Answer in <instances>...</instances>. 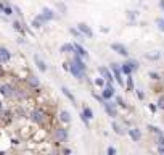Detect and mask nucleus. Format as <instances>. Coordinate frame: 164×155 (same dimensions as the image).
<instances>
[{
    "label": "nucleus",
    "mask_w": 164,
    "mask_h": 155,
    "mask_svg": "<svg viewBox=\"0 0 164 155\" xmlns=\"http://www.w3.org/2000/svg\"><path fill=\"white\" fill-rule=\"evenodd\" d=\"M103 107H105L106 113L109 115L111 118H116V115H118V112H116V105L113 102H109V100H105V103H103Z\"/></svg>",
    "instance_id": "7"
},
{
    "label": "nucleus",
    "mask_w": 164,
    "mask_h": 155,
    "mask_svg": "<svg viewBox=\"0 0 164 155\" xmlns=\"http://www.w3.org/2000/svg\"><path fill=\"white\" fill-rule=\"evenodd\" d=\"M156 144H158V147H164V136L163 134H159L156 137Z\"/></svg>",
    "instance_id": "24"
},
{
    "label": "nucleus",
    "mask_w": 164,
    "mask_h": 155,
    "mask_svg": "<svg viewBox=\"0 0 164 155\" xmlns=\"http://www.w3.org/2000/svg\"><path fill=\"white\" fill-rule=\"evenodd\" d=\"M158 108H163L164 110V95L159 97V100H158Z\"/></svg>",
    "instance_id": "30"
},
{
    "label": "nucleus",
    "mask_w": 164,
    "mask_h": 155,
    "mask_svg": "<svg viewBox=\"0 0 164 155\" xmlns=\"http://www.w3.org/2000/svg\"><path fill=\"white\" fill-rule=\"evenodd\" d=\"M116 103H118L119 107H126V103H124V100H122V97H116Z\"/></svg>",
    "instance_id": "29"
},
{
    "label": "nucleus",
    "mask_w": 164,
    "mask_h": 155,
    "mask_svg": "<svg viewBox=\"0 0 164 155\" xmlns=\"http://www.w3.org/2000/svg\"><path fill=\"white\" fill-rule=\"evenodd\" d=\"M60 120L63 121V123H69V121H71V115H69V112L63 110L61 113H60Z\"/></svg>",
    "instance_id": "16"
},
{
    "label": "nucleus",
    "mask_w": 164,
    "mask_h": 155,
    "mask_svg": "<svg viewBox=\"0 0 164 155\" xmlns=\"http://www.w3.org/2000/svg\"><path fill=\"white\" fill-rule=\"evenodd\" d=\"M127 90H129V92H132V90H134V79H132V76H127Z\"/></svg>",
    "instance_id": "22"
},
{
    "label": "nucleus",
    "mask_w": 164,
    "mask_h": 155,
    "mask_svg": "<svg viewBox=\"0 0 164 155\" xmlns=\"http://www.w3.org/2000/svg\"><path fill=\"white\" fill-rule=\"evenodd\" d=\"M13 26H15V29H16V31H23V29H21V26H19V23H18V21H15V23H13Z\"/></svg>",
    "instance_id": "34"
},
{
    "label": "nucleus",
    "mask_w": 164,
    "mask_h": 155,
    "mask_svg": "<svg viewBox=\"0 0 164 155\" xmlns=\"http://www.w3.org/2000/svg\"><path fill=\"white\" fill-rule=\"evenodd\" d=\"M10 58H11L10 50H8V48H5V47L0 48V63H7Z\"/></svg>",
    "instance_id": "11"
},
{
    "label": "nucleus",
    "mask_w": 164,
    "mask_h": 155,
    "mask_svg": "<svg viewBox=\"0 0 164 155\" xmlns=\"http://www.w3.org/2000/svg\"><path fill=\"white\" fill-rule=\"evenodd\" d=\"M158 152H159L161 155H164V147H158Z\"/></svg>",
    "instance_id": "38"
},
{
    "label": "nucleus",
    "mask_w": 164,
    "mask_h": 155,
    "mask_svg": "<svg viewBox=\"0 0 164 155\" xmlns=\"http://www.w3.org/2000/svg\"><path fill=\"white\" fill-rule=\"evenodd\" d=\"M158 29H159L161 32H164V20H158Z\"/></svg>",
    "instance_id": "27"
},
{
    "label": "nucleus",
    "mask_w": 164,
    "mask_h": 155,
    "mask_svg": "<svg viewBox=\"0 0 164 155\" xmlns=\"http://www.w3.org/2000/svg\"><path fill=\"white\" fill-rule=\"evenodd\" d=\"M106 155H116V149H114V147H108V150H106Z\"/></svg>",
    "instance_id": "32"
},
{
    "label": "nucleus",
    "mask_w": 164,
    "mask_h": 155,
    "mask_svg": "<svg viewBox=\"0 0 164 155\" xmlns=\"http://www.w3.org/2000/svg\"><path fill=\"white\" fill-rule=\"evenodd\" d=\"M3 11H5V13H7V15H11V8H10V7L3 8Z\"/></svg>",
    "instance_id": "36"
},
{
    "label": "nucleus",
    "mask_w": 164,
    "mask_h": 155,
    "mask_svg": "<svg viewBox=\"0 0 164 155\" xmlns=\"http://www.w3.org/2000/svg\"><path fill=\"white\" fill-rule=\"evenodd\" d=\"M61 52H63V53H71V52H76V50H74L73 44H64L63 47H61Z\"/></svg>",
    "instance_id": "18"
},
{
    "label": "nucleus",
    "mask_w": 164,
    "mask_h": 155,
    "mask_svg": "<svg viewBox=\"0 0 164 155\" xmlns=\"http://www.w3.org/2000/svg\"><path fill=\"white\" fill-rule=\"evenodd\" d=\"M129 136H130V139H132L134 142H138L140 139H142V131H140L138 128H130Z\"/></svg>",
    "instance_id": "10"
},
{
    "label": "nucleus",
    "mask_w": 164,
    "mask_h": 155,
    "mask_svg": "<svg viewBox=\"0 0 164 155\" xmlns=\"http://www.w3.org/2000/svg\"><path fill=\"white\" fill-rule=\"evenodd\" d=\"M121 69L126 76H132V73L135 71V69H138V62H137V60H127L126 63L121 65Z\"/></svg>",
    "instance_id": "2"
},
{
    "label": "nucleus",
    "mask_w": 164,
    "mask_h": 155,
    "mask_svg": "<svg viewBox=\"0 0 164 155\" xmlns=\"http://www.w3.org/2000/svg\"><path fill=\"white\" fill-rule=\"evenodd\" d=\"M156 108H158V105H153V103L150 105V110H151V112H156Z\"/></svg>",
    "instance_id": "37"
},
{
    "label": "nucleus",
    "mask_w": 164,
    "mask_h": 155,
    "mask_svg": "<svg viewBox=\"0 0 164 155\" xmlns=\"http://www.w3.org/2000/svg\"><path fill=\"white\" fill-rule=\"evenodd\" d=\"M29 83H31V86H39V79L35 78V76H29Z\"/></svg>",
    "instance_id": "26"
},
{
    "label": "nucleus",
    "mask_w": 164,
    "mask_h": 155,
    "mask_svg": "<svg viewBox=\"0 0 164 155\" xmlns=\"http://www.w3.org/2000/svg\"><path fill=\"white\" fill-rule=\"evenodd\" d=\"M2 94H3V95H7V97H11L13 95V87L11 86H2Z\"/></svg>",
    "instance_id": "17"
},
{
    "label": "nucleus",
    "mask_w": 164,
    "mask_h": 155,
    "mask_svg": "<svg viewBox=\"0 0 164 155\" xmlns=\"http://www.w3.org/2000/svg\"><path fill=\"white\" fill-rule=\"evenodd\" d=\"M98 71H100L101 78H105L106 83H111V84H113V79H114V76H113V73L109 71L108 68H105V66H100V68H98Z\"/></svg>",
    "instance_id": "8"
},
{
    "label": "nucleus",
    "mask_w": 164,
    "mask_h": 155,
    "mask_svg": "<svg viewBox=\"0 0 164 155\" xmlns=\"http://www.w3.org/2000/svg\"><path fill=\"white\" fill-rule=\"evenodd\" d=\"M77 29H79V32H82V34L87 36V37H93V31H92L85 23H79L77 24Z\"/></svg>",
    "instance_id": "9"
},
{
    "label": "nucleus",
    "mask_w": 164,
    "mask_h": 155,
    "mask_svg": "<svg viewBox=\"0 0 164 155\" xmlns=\"http://www.w3.org/2000/svg\"><path fill=\"white\" fill-rule=\"evenodd\" d=\"M85 69H87V65L82 62V57H79L76 53L74 58H73V63H71V66H69L71 74H73L74 78H77V79H82L85 76Z\"/></svg>",
    "instance_id": "1"
},
{
    "label": "nucleus",
    "mask_w": 164,
    "mask_h": 155,
    "mask_svg": "<svg viewBox=\"0 0 164 155\" xmlns=\"http://www.w3.org/2000/svg\"><path fill=\"white\" fill-rule=\"evenodd\" d=\"M61 90H63V94H64V95H66L68 99L71 100V102H73V103H76V99H74V95L69 92V89H68V87H61Z\"/></svg>",
    "instance_id": "19"
},
{
    "label": "nucleus",
    "mask_w": 164,
    "mask_h": 155,
    "mask_svg": "<svg viewBox=\"0 0 164 155\" xmlns=\"http://www.w3.org/2000/svg\"><path fill=\"white\" fill-rule=\"evenodd\" d=\"M40 24H42V23H40V21H39V20L32 21V26H34V28H40Z\"/></svg>",
    "instance_id": "33"
},
{
    "label": "nucleus",
    "mask_w": 164,
    "mask_h": 155,
    "mask_svg": "<svg viewBox=\"0 0 164 155\" xmlns=\"http://www.w3.org/2000/svg\"><path fill=\"white\" fill-rule=\"evenodd\" d=\"M163 20H164V18H163Z\"/></svg>",
    "instance_id": "42"
},
{
    "label": "nucleus",
    "mask_w": 164,
    "mask_h": 155,
    "mask_svg": "<svg viewBox=\"0 0 164 155\" xmlns=\"http://www.w3.org/2000/svg\"><path fill=\"white\" fill-rule=\"evenodd\" d=\"M148 129H150L151 133H156L158 136H159V134H163V133L159 131V128H154V126H148Z\"/></svg>",
    "instance_id": "28"
},
{
    "label": "nucleus",
    "mask_w": 164,
    "mask_h": 155,
    "mask_svg": "<svg viewBox=\"0 0 164 155\" xmlns=\"http://www.w3.org/2000/svg\"><path fill=\"white\" fill-rule=\"evenodd\" d=\"M111 71H113V76H114V79L118 81L119 86H124V79H122V69L118 63H111Z\"/></svg>",
    "instance_id": "3"
},
{
    "label": "nucleus",
    "mask_w": 164,
    "mask_h": 155,
    "mask_svg": "<svg viewBox=\"0 0 164 155\" xmlns=\"http://www.w3.org/2000/svg\"><path fill=\"white\" fill-rule=\"evenodd\" d=\"M137 95H138V99H140V100H142L143 97H145V95H143V92H142V90H137Z\"/></svg>",
    "instance_id": "35"
},
{
    "label": "nucleus",
    "mask_w": 164,
    "mask_h": 155,
    "mask_svg": "<svg viewBox=\"0 0 164 155\" xmlns=\"http://www.w3.org/2000/svg\"><path fill=\"white\" fill-rule=\"evenodd\" d=\"M0 10H3V5H2V4H0Z\"/></svg>",
    "instance_id": "40"
},
{
    "label": "nucleus",
    "mask_w": 164,
    "mask_h": 155,
    "mask_svg": "<svg viewBox=\"0 0 164 155\" xmlns=\"http://www.w3.org/2000/svg\"><path fill=\"white\" fill-rule=\"evenodd\" d=\"M145 57H147V58L148 60H158V58H159V57H161V53H159V52H154V53H147V55H145Z\"/></svg>",
    "instance_id": "21"
},
{
    "label": "nucleus",
    "mask_w": 164,
    "mask_h": 155,
    "mask_svg": "<svg viewBox=\"0 0 164 155\" xmlns=\"http://www.w3.org/2000/svg\"><path fill=\"white\" fill-rule=\"evenodd\" d=\"M42 16L45 18L47 21H50V20H53V18H55V13H53L50 8H44V10H42Z\"/></svg>",
    "instance_id": "15"
},
{
    "label": "nucleus",
    "mask_w": 164,
    "mask_h": 155,
    "mask_svg": "<svg viewBox=\"0 0 164 155\" xmlns=\"http://www.w3.org/2000/svg\"><path fill=\"white\" fill-rule=\"evenodd\" d=\"M31 120L34 121V123H39V124H42L44 120H45V113H44L42 110H34L31 113Z\"/></svg>",
    "instance_id": "6"
},
{
    "label": "nucleus",
    "mask_w": 164,
    "mask_h": 155,
    "mask_svg": "<svg viewBox=\"0 0 164 155\" xmlns=\"http://www.w3.org/2000/svg\"><path fill=\"white\" fill-rule=\"evenodd\" d=\"M0 110H2V103H0Z\"/></svg>",
    "instance_id": "41"
},
{
    "label": "nucleus",
    "mask_w": 164,
    "mask_h": 155,
    "mask_svg": "<svg viewBox=\"0 0 164 155\" xmlns=\"http://www.w3.org/2000/svg\"><path fill=\"white\" fill-rule=\"evenodd\" d=\"M73 45H74V50H76V53H77L79 57H82V58H87V57H89L87 50H85V48L82 47L80 44H73Z\"/></svg>",
    "instance_id": "12"
},
{
    "label": "nucleus",
    "mask_w": 164,
    "mask_h": 155,
    "mask_svg": "<svg viewBox=\"0 0 164 155\" xmlns=\"http://www.w3.org/2000/svg\"><path fill=\"white\" fill-rule=\"evenodd\" d=\"M111 50L116 52V53H119V55H122V57H127V55H129V50H127V47H126V45H122V44H119V42H114V44H111Z\"/></svg>",
    "instance_id": "4"
},
{
    "label": "nucleus",
    "mask_w": 164,
    "mask_h": 155,
    "mask_svg": "<svg viewBox=\"0 0 164 155\" xmlns=\"http://www.w3.org/2000/svg\"><path fill=\"white\" fill-rule=\"evenodd\" d=\"M101 97H103V100H109L111 97H114V87L111 83H106V86L103 87V92H101Z\"/></svg>",
    "instance_id": "5"
},
{
    "label": "nucleus",
    "mask_w": 164,
    "mask_h": 155,
    "mask_svg": "<svg viewBox=\"0 0 164 155\" xmlns=\"http://www.w3.org/2000/svg\"><path fill=\"white\" fill-rule=\"evenodd\" d=\"M159 7H161V10H164V0H159Z\"/></svg>",
    "instance_id": "39"
},
{
    "label": "nucleus",
    "mask_w": 164,
    "mask_h": 155,
    "mask_svg": "<svg viewBox=\"0 0 164 155\" xmlns=\"http://www.w3.org/2000/svg\"><path fill=\"white\" fill-rule=\"evenodd\" d=\"M113 129H114L116 134H124V131L121 129V126H119L118 123H113Z\"/></svg>",
    "instance_id": "25"
},
{
    "label": "nucleus",
    "mask_w": 164,
    "mask_h": 155,
    "mask_svg": "<svg viewBox=\"0 0 164 155\" xmlns=\"http://www.w3.org/2000/svg\"><path fill=\"white\" fill-rule=\"evenodd\" d=\"M82 115H84L87 120H92V118H93V112H92L89 107H84V110H82Z\"/></svg>",
    "instance_id": "20"
},
{
    "label": "nucleus",
    "mask_w": 164,
    "mask_h": 155,
    "mask_svg": "<svg viewBox=\"0 0 164 155\" xmlns=\"http://www.w3.org/2000/svg\"><path fill=\"white\" fill-rule=\"evenodd\" d=\"M55 136H56V139L58 141H66L68 139V133H66V129H63V128H60V129H56V133H55Z\"/></svg>",
    "instance_id": "14"
},
{
    "label": "nucleus",
    "mask_w": 164,
    "mask_h": 155,
    "mask_svg": "<svg viewBox=\"0 0 164 155\" xmlns=\"http://www.w3.org/2000/svg\"><path fill=\"white\" fill-rule=\"evenodd\" d=\"M95 84L100 86V87H105L106 86V81H105V78H97V79H95Z\"/></svg>",
    "instance_id": "23"
},
{
    "label": "nucleus",
    "mask_w": 164,
    "mask_h": 155,
    "mask_svg": "<svg viewBox=\"0 0 164 155\" xmlns=\"http://www.w3.org/2000/svg\"><path fill=\"white\" fill-rule=\"evenodd\" d=\"M34 62H35V65H37V68L40 69L42 73H45V71H47V65H45V62H44V60L40 58L39 55H34Z\"/></svg>",
    "instance_id": "13"
},
{
    "label": "nucleus",
    "mask_w": 164,
    "mask_h": 155,
    "mask_svg": "<svg viewBox=\"0 0 164 155\" xmlns=\"http://www.w3.org/2000/svg\"><path fill=\"white\" fill-rule=\"evenodd\" d=\"M148 74H150V78H151V79H159V74H158V73H154V71H150V73H148Z\"/></svg>",
    "instance_id": "31"
}]
</instances>
